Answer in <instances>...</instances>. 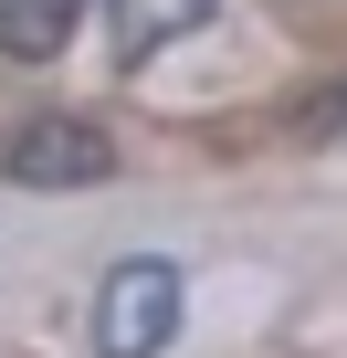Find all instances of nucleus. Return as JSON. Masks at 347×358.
<instances>
[{"label": "nucleus", "instance_id": "f257e3e1", "mask_svg": "<svg viewBox=\"0 0 347 358\" xmlns=\"http://www.w3.org/2000/svg\"><path fill=\"white\" fill-rule=\"evenodd\" d=\"M179 264L158 253H126L105 285H95V358H158L168 337H179Z\"/></svg>", "mask_w": 347, "mask_h": 358}, {"label": "nucleus", "instance_id": "f03ea898", "mask_svg": "<svg viewBox=\"0 0 347 358\" xmlns=\"http://www.w3.org/2000/svg\"><path fill=\"white\" fill-rule=\"evenodd\" d=\"M0 169L22 190H95V179H116V137L84 116H32V127L0 137Z\"/></svg>", "mask_w": 347, "mask_h": 358}, {"label": "nucleus", "instance_id": "7ed1b4c3", "mask_svg": "<svg viewBox=\"0 0 347 358\" xmlns=\"http://www.w3.org/2000/svg\"><path fill=\"white\" fill-rule=\"evenodd\" d=\"M95 11H105V43H116V64H147L158 43L200 32V22H211V0H95Z\"/></svg>", "mask_w": 347, "mask_h": 358}, {"label": "nucleus", "instance_id": "20e7f679", "mask_svg": "<svg viewBox=\"0 0 347 358\" xmlns=\"http://www.w3.org/2000/svg\"><path fill=\"white\" fill-rule=\"evenodd\" d=\"M84 22V0H0V53L11 64H53Z\"/></svg>", "mask_w": 347, "mask_h": 358}, {"label": "nucleus", "instance_id": "39448f33", "mask_svg": "<svg viewBox=\"0 0 347 358\" xmlns=\"http://www.w3.org/2000/svg\"><path fill=\"white\" fill-rule=\"evenodd\" d=\"M295 137H305V148H347V85H316V95L295 106Z\"/></svg>", "mask_w": 347, "mask_h": 358}]
</instances>
